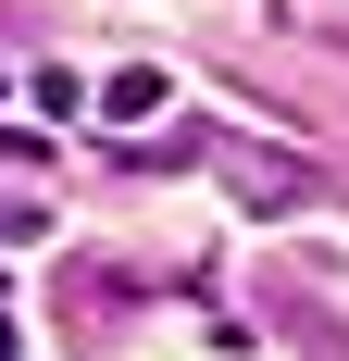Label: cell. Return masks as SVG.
<instances>
[{
    "instance_id": "1",
    "label": "cell",
    "mask_w": 349,
    "mask_h": 361,
    "mask_svg": "<svg viewBox=\"0 0 349 361\" xmlns=\"http://www.w3.org/2000/svg\"><path fill=\"white\" fill-rule=\"evenodd\" d=\"M225 175H237V200H262V212H275V200H300V162H262V149H225Z\"/></svg>"
},
{
    "instance_id": "2",
    "label": "cell",
    "mask_w": 349,
    "mask_h": 361,
    "mask_svg": "<svg viewBox=\"0 0 349 361\" xmlns=\"http://www.w3.org/2000/svg\"><path fill=\"white\" fill-rule=\"evenodd\" d=\"M100 112H112V125H138V112H162V75H150V63H138V75H112V87H100Z\"/></svg>"
},
{
    "instance_id": "3",
    "label": "cell",
    "mask_w": 349,
    "mask_h": 361,
    "mask_svg": "<svg viewBox=\"0 0 349 361\" xmlns=\"http://www.w3.org/2000/svg\"><path fill=\"white\" fill-rule=\"evenodd\" d=\"M0 361H25V349H13V336H0Z\"/></svg>"
}]
</instances>
